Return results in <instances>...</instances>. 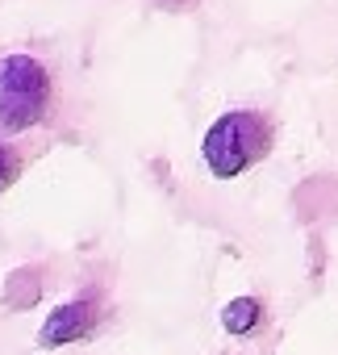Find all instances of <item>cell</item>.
I'll use <instances>...</instances> for the list:
<instances>
[{
    "mask_svg": "<svg viewBox=\"0 0 338 355\" xmlns=\"http://www.w3.org/2000/svg\"><path fill=\"white\" fill-rule=\"evenodd\" d=\"M96 318L100 313H96V301L92 297H71V301H63V305L51 309V318L38 330V347L55 351V347L80 343V338H88L96 330Z\"/></svg>",
    "mask_w": 338,
    "mask_h": 355,
    "instance_id": "obj_3",
    "label": "cell"
},
{
    "mask_svg": "<svg viewBox=\"0 0 338 355\" xmlns=\"http://www.w3.org/2000/svg\"><path fill=\"white\" fill-rule=\"evenodd\" d=\"M272 146V125L263 113H251V109H234V113H222L205 138H201V159L205 167L217 175V180H234L242 175L251 163L263 159V150Z\"/></svg>",
    "mask_w": 338,
    "mask_h": 355,
    "instance_id": "obj_1",
    "label": "cell"
},
{
    "mask_svg": "<svg viewBox=\"0 0 338 355\" xmlns=\"http://www.w3.org/2000/svg\"><path fill=\"white\" fill-rule=\"evenodd\" d=\"M17 167H21V163H17V150L0 142V193H5V189L17 180Z\"/></svg>",
    "mask_w": 338,
    "mask_h": 355,
    "instance_id": "obj_5",
    "label": "cell"
},
{
    "mask_svg": "<svg viewBox=\"0 0 338 355\" xmlns=\"http://www.w3.org/2000/svg\"><path fill=\"white\" fill-rule=\"evenodd\" d=\"M51 109V71L34 55H0V130L21 134Z\"/></svg>",
    "mask_w": 338,
    "mask_h": 355,
    "instance_id": "obj_2",
    "label": "cell"
},
{
    "mask_svg": "<svg viewBox=\"0 0 338 355\" xmlns=\"http://www.w3.org/2000/svg\"><path fill=\"white\" fill-rule=\"evenodd\" d=\"M259 313H263V305H259L255 297H234V301L222 309V330L234 334V338H242V334H251V330L259 326Z\"/></svg>",
    "mask_w": 338,
    "mask_h": 355,
    "instance_id": "obj_4",
    "label": "cell"
}]
</instances>
